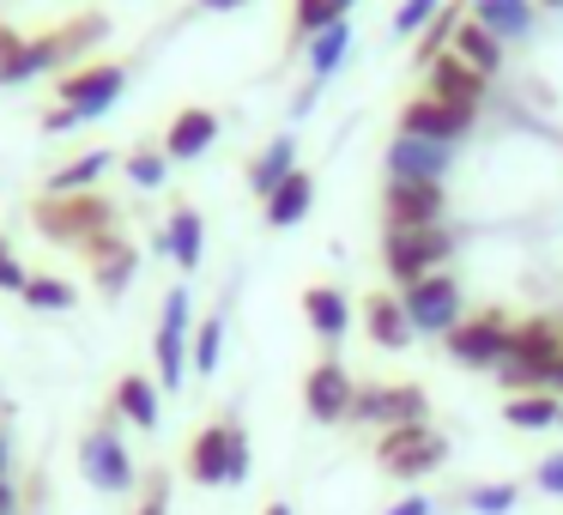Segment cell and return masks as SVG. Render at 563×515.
<instances>
[{"label":"cell","mask_w":563,"mask_h":515,"mask_svg":"<svg viewBox=\"0 0 563 515\" xmlns=\"http://www.w3.org/2000/svg\"><path fill=\"white\" fill-rule=\"evenodd\" d=\"M558 358H563V328H558V321H551V316L521 321V328H515L509 358L497 364V382L509 394H539V388H551V376H558Z\"/></svg>","instance_id":"cell-1"},{"label":"cell","mask_w":563,"mask_h":515,"mask_svg":"<svg viewBox=\"0 0 563 515\" xmlns=\"http://www.w3.org/2000/svg\"><path fill=\"white\" fill-rule=\"evenodd\" d=\"M103 37H110V19H103V13H79V19H67V25L43 31V37H31V43H25V55H19L13 86H19V79H31V74H49V67L79 62V55L98 50Z\"/></svg>","instance_id":"cell-2"},{"label":"cell","mask_w":563,"mask_h":515,"mask_svg":"<svg viewBox=\"0 0 563 515\" xmlns=\"http://www.w3.org/2000/svg\"><path fill=\"white\" fill-rule=\"evenodd\" d=\"M37 231L49 237V243L86 249L91 237L115 231V207L103 195H49V200H37Z\"/></svg>","instance_id":"cell-3"},{"label":"cell","mask_w":563,"mask_h":515,"mask_svg":"<svg viewBox=\"0 0 563 515\" xmlns=\"http://www.w3.org/2000/svg\"><path fill=\"white\" fill-rule=\"evenodd\" d=\"M454 255V231L449 224H418V231H388V243H382V261H388V273L406 285H418L424 273H442V261Z\"/></svg>","instance_id":"cell-4"},{"label":"cell","mask_w":563,"mask_h":515,"mask_svg":"<svg viewBox=\"0 0 563 515\" xmlns=\"http://www.w3.org/2000/svg\"><path fill=\"white\" fill-rule=\"evenodd\" d=\"M400 304H406L412 333H442V340H449V333L461 328V285H454V273H424L418 285L400 292Z\"/></svg>","instance_id":"cell-5"},{"label":"cell","mask_w":563,"mask_h":515,"mask_svg":"<svg viewBox=\"0 0 563 515\" xmlns=\"http://www.w3.org/2000/svg\"><path fill=\"white\" fill-rule=\"evenodd\" d=\"M515 346V321L503 316V309H485V316L461 321V328L449 333V358L466 370H497L503 358H509Z\"/></svg>","instance_id":"cell-6"},{"label":"cell","mask_w":563,"mask_h":515,"mask_svg":"<svg viewBox=\"0 0 563 515\" xmlns=\"http://www.w3.org/2000/svg\"><path fill=\"white\" fill-rule=\"evenodd\" d=\"M152 352H158V382L164 388H183L188 364H195V346H188V292L176 285L170 297H164V316H158V340H152Z\"/></svg>","instance_id":"cell-7"},{"label":"cell","mask_w":563,"mask_h":515,"mask_svg":"<svg viewBox=\"0 0 563 515\" xmlns=\"http://www.w3.org/2000/svg\"><path fill=\"white\" fill-rule=\"evenodd\" d=\"M442 461H449V442H442L430 425H400V430L382 437V467H388L394 479H418V473H430V467H442Z\"/></svg>","instance_id":"cell-8"},{"label":"cell","mask_w":563,"mask_h":515,"mask_svg":"<svg viewBox=\"0 0 563 515\" xmlns=\"http://www.w3.org/2000/svg\"><path fill=\"white\" fill-rule=\"evenodd\" d=\"M79 473L98 491H134V461H128V442L115 437V425H98L79 442Z\"/></svg>","instance_id":"cell-9"},{"label":"cell","mask_w":563,"mask_h":515,"mask_svg":"<svg viewBox=\"0 0 563 515\" xmlns=\"http://www.w3.org/2000/svg\"><path fill=\"white\" fill-rule=\"evenodd\" d=\"M122 86H128V67L98 62V67H79V74L62 79V103L79 116V122H91V116H103L115 98H122Z\"/></svg>","instance_id":"cell-10"},{"label":"cell","mask_w":563,"mask_h":515,"mask_svg":"<svg viewBox=\"0 0 563 515\" xmlns=\"http://www.w3.org/2000/svg\"><path fill=\"white\" fill-rule=\"evenodd\" d=\"M442 183H406V176H388V195H382V212H388V231H418V224H442Z\"/></svg>","instance_id":"cell-11"},{"label":"cell","mask_w":563,"mask_h":515,"mask_svg":"<svg viewBox=\"0 0 563 515\" xmlns=\"http://www.w3.org/2000/svg\"><path fill=\"white\" fill-rule=\"evenodd\" d=\"M424 413H430V401H424V388H412V382H400V388H357V401H352V418L388 425V430L424 425Z\"/></svg>","instance_id":"cell-12"},{"label":"cell","mask_w":563,"mask_h":515,"mask_svg":"<svg viewBox=\"0 0 563 515\" xmlns=\"http://www.w3.org/2000/svg\"><path fill=\"white\" fill-rule=\"evenodd\" d=\"M400 134H418V140H437V146H454V140L473 134V110H454V103H437L424 91V98H412L400 110Z\"/></svg>","instance_id":"cell-13"},{"label":"cell","mask_w":563,"mask_h":515,"mask_svg":"<svg viewBox=\"0 0 563 515\" xmlns=\"http://www.w3.org/2000/svg\"><path fill=\"white\" fill-rule=\"evenodd\" d=\"M352 401H357V388H352V376H345V364H316L309 370V382H303V406H309V418H321V425H333V418H352Z\"/></svg>","instance_id":"cell-14"},{"label":"cell","mask_w":563,"mask_h":515,"mask_svg":"<svg viewBox=\"0 0 563 515\" xmlns=\"http://www.w3.org/2000/svg\"><path fill=\"white\" fill-rule=\"evenodd\" d=\"M454 146H437V140H418V134H394L388 146V176H406V183H442Z\"/></svg>","instance_id":"cell-15"},{"label":"cell","mask_w":563,"mask_h":515,"mask_svg":"<svg viewBox=\"0 0 563 515\" xmlns=\"http://www.w3.org/2000/svg\"><path fill=\"white\" fill-rule=\"evenodd\" d=\"M485 86H490V79L473 74L461 55H437V62H430V98H437V103H454V110H473L478 116Z\"/></svg>","instance_id":"cell-16"},{"label":"cell","mask_w":563,"mask_h":515,"mask_svg":"<svg viewBox=\"0 0 563 515\" xmlns=\"http://www.w3.org/2000/svg\"><path fill=\"white\" fill-rule=\"evenodd\" d=\"M86 255H91V273H98V292L103 297H122L128 285H134L140 255H134V243H128V237L103 231V237H91V243H86Z\"/></svg>","instance_id":"cell-17"},{"label":"cell","mask_w":563,"mask_h":515,"mask_svg":"<svg viewBox=\"0 0 563 515\" xmlns=\"http://www.w3.org/2000/svg\"><path fill=\"white\" fill-rule=\"evenodd\" d=\"M212 140H219V116H212V110H183L170 122V134H164V158H176V164L200 158Z\"/></svg>","instance_id":"cell-18"},{"label":"cell","mask_w":563,"mask_h":515,"mask_svg":"<svg viewBox=\"0 0 563 515\" xmlns=\"http://www.w3.org/2000/svg\"><path fill=\"white\" fill-rule=\"evenodd\" d=\"M309 200H316V176H309V171H291L267 200H261V207H267V224H273V231H291V224L309 212Z\"/></svg>","instance_id":"cell-19"},{"label":"cell","mask_w":563,"mask_h":515,"mask_svg":"<svg viewBox=\"0 0 563 515\" xmlns=\"http://www.w3.org/2000/svg\"><path fill=\"white\" fill-rule=\"evenodd\" d=\"M449 55H461V62L466 67H473V74H497V67H503V43L497 37H490V31L485 25H478V19L473 13H466L461 19V31H454V43H449Z\"/></svg>","instance_id":"cell-20"},{"label":"cell","mask_w":563,"mask_h":515,"mask_svg":"<svg viewBox=\"0 0 563 515\" xmlns=\"http://www.w3.org/2000/svg\"><path fill=\"white\" fill-rule=\"evenodd\" d=\"M303 316H309V328H316L328 346L352 328V304H345L333 285H309V292H303Z\"/></svg>","instance_id":"cell-21"},{"label":"cell","mask_w":563,"mask_h":515,"mask_svg":"<svg viewBox=\"0 0 563 515\" xmlns=\"http://www.w3.org/2000/svg\"><path fill=\"white\" fill-rule=\"evenodd\" d=\"M473 19L497 43H509V37H527V25H533V0H473Z\"/></svg>","instance_id":"cell-22"},{"label":"cell","mask_w":563,"mask_h":515,"mask_svg":"<svg viewBox=\"0 0 563 515\" xmlns=\"http://www.w3.org/2000/svg\"><path fill=\"white\" fill-rule=\"evenodd\" d=\"M364 321H369V340L388 346V352L412 346V321H406V304H400V297H369V304H364Z\"/></svg>","instance_id":"cell-23"},{"label":"cell","mask_w":563,"mask_h":515,"mask_svg":"<svg viewBox=\"0 0 563 515\" xmlns=\"http://www.w3.org/2000/svg\"><path fill=\"white\" fill-rule=\"evenodd\" d=\"M291 171H297V140H291V134H279V140H273V146L255 158V164H249V188H255V195L267 200L273 188H279L285 176H291Z\"/></svg>","instance_id":"cell-24"},{"label":"cell","mask_w":563,"mask_h":515,"mask_svg":"<svg viewBox=\"0 0 563 515\" xmlns=\"http://www.w3.org/2000/svg\"><path fill=\"white\" fill-rule=\"evenodd\" d=\"M115 413H128V425H140V430H158V382L122 376V388H115Z\"/></svg>","instance_id":"cell-25"},{"label":"cell","mask_w":563,"mask_h":515,"mask_svg":"<svg viewBox=\"0 0 563 515\" xmlns=\"http://www.w3.org/2000/svg\"><path fill=\"white\" fill-rule=\"evenodd\" d=\"M558 413H563V401L558 394H509V406H503V418H509L515 430H551L558 425Z\"/></svg>","instance_id":"cell-26"},{"label":"cell","mask_w":563,"mask_h":515,"mask_svg":"<svg viewBox=\"0 0 563 515\" xmlns=\"http://www.w3.org/2000/svg\"><path fill=\"white\" fill-rule=\"evenodd\" d=\"M200 243H207V231H200V212H195V207H176L170 231H164V249L176 255V267H200Z\"/></svg>","instance_id":"cell-27"},{"label":"cell","mask_w":563,"mask_h":515,"mask_svg":"<svg viewBox=\"0 0 563 515\" xmlns=\"http://www.w3.org/2000/svg\"><path fill=\"white\" fill-rule=\"evenodd\" d=\"M110 152H86V158H74V164H62V171L49 176V195H91V183H98L103 171H110Z\"/></svg>","instance_id":"cell-28"},{"label":"cell","mask_w":563,"mask_h":515,"mask_svg":"<svg viewBox=\"0 0 563 515\" xmlns=\"http://www.w3.org/2000/svg\"><path fill=\"white\" fill-rule=\"evenodd\" d=\"M188 473H195V485H224V425L200 430V442H195V461H188Z\"/></svg>","instance_id":"cell-29"},{"label":"cell","mask_w":563,"mask_h":515,"mask_svg":"<svg viewBox=\"0 0 563 515\" xmlns=\"http://www.w3.org/2000/svg\"><path fill=\"white\" fill-rule=\"evenodd\" d=\"M357 0H297V31H303V37H321V31L328 25H345V13H352Z\"/></svg>","instance_id":"cell-30"},{"label":"cell","mask_w":563,"mask_h":515,"mask_svg":"<svg viewBox=\"0 0 563 515\" xmlns=\"http://www.w3.org/2000/svg\"><path fill=\"white\" fill-rule=\"evenodd\" d=\"M461 19H466V7H442L437 19L424 25V37H418V62H437V55H449V43H454V31H461Z\"/></svg>","instance_id":"cell-31"},{"label":"cell","mask_w":563,"mask_h":515,"mask_svg":"<svg viewBox=\"0 0 563 515\" xmlns=\"http://www.w3.org/2000/svg\"><path fill=\"white\" fill-rule=\"evenodd\" d=\"M345 50H352V25H328L321 37H309V67H316V79H328L333 67L345 62Z\"/></svg>","instance_id":"cell-32"},{"label":"cell","mask_w":563,"mask_h":515,"mask_svg":"<svg viewBox=\"0 0 563 515\" xmlns=\"http://www.w3.org/2000/svg\"><path fill=\"white\" fill-rule=\"evenodd\" d=\"M19 297H25L31 309H67V304H74V285H67V280H49V273H31Z\"/></svg>","instance_id":"cell-33"},{"label":"cell","mask_w":563,"mask_h":515,"mask_svg":"<svg viewBox=\"0 0 563 515\" xmlns=\"http://www.w3.org/2000/svg\"><path fill=\"white\" fill-rule=\"evenodd\" d=\"M219 352H224V316H207L200 321V333H195V370L200 376H212V370H219Z\"/></svg>","instance_id":"cell-34"},{"label":"cell","mask_w":563,"mask_h":515,"mask_svg":"<svg viewBox=\"0 0 563 515\" xmlns=\"http://www.w3.org/2000/svg\"><path fill=\"white\" fill-rule=\"evenodd\" d=\"M249 479V437L243 425H224V485H243Z\"/></svg>","instance_id":"cell-35"},{"label":"cell","mask_w":563,"mask_h":515,"mask_svg":"<svg viewBox=\"0 0 563 515\" xmlns=\"http://www.w3.org/2000/svg\"><path fill=\"white\" fill-rule=\"evenodd\" d=\"M466 509L473 515H509L515 509V485H473L466 491Z\"/></svg>","instance_id":"cell-36"},{"label":"cell","mask_w":563,"mask_h":515,"mask_svg":"<svg viewBox=\"0 0 563 515\" xmlns=\"http://www.w3.org/2000/svg\"><path fill=\"white\" fill-rule=\"evenodd\" d=\"M437 13H442V0H400V13H394V37H412V31H424Z\"/></svg>","instance_id":"cell-37"},{"label":"cell","mask_w":563,"mask_h":515,"mask_svg":"<svg viewBox=\"0 0 563 515\" xmlns=\"http://www.w3.org/2000/svg\"><path fill=\"white\" fill-rule=\"evenodd\" d=\"M164 171H170V158H164V152H134V158H128V176H134L140 188H158Z\"/></svg>","instance_id":"cell-38"},{"label":"cell","mask_w":563,"mask_h":515,"mask_svg":"<svg viewBox=\"0 0 563 515\" xmlns=\"http://www.w3.org/2000/svg\"><path fill=\"white\" fill-rule=\"evenodd\" d=\"M25 43H31V37H19L13 25H0V86H13V74H19V55H25Z\"/></svg>","instance_id":"cell-39"},{"label":"cell","mask_w":563,"mask_h":515,"mask_svg":"<svg viewBox=\"0 0 563 515\" xmlns=\"http://www.w3.org/2000/svg\"><path fill=\"white\" fill-rule=\"evenodd\" d=\"M140 515H170V479L164 473L146 479V503H140Z\"/></svg>","instance_id":"cell-40"},{"label":"cell","mask_w":563,"mask_h":515,"mask_svg":"<svg viewBox=\"0 0 563 515\" xmlns=\"http://www.w3.org/2000/svg\"><path fill=\"white\" fill-rule=\"evenodd\" d=\"M25 280H31V273L13 261V249L0 243V292H25Z\"/></svg>","instance_id":"cell-41"},{"label":"cell","mask_w":563,"mask_h":515,"mask_svg":"<svg viewBox=\"0 0 563 515\" xmlns=\"http://www.w3.org/2000/svg\"><path fill=\"white\" fill-rule=\"evenodd\" d=\"M533 479H539V491H551V497H563V454H545Z\"/></svg>","instance_id":"cell-42"},{"label":"cell","mask_w":563,"mask_h":515,"mask_svg":"<svg viewBox=\"0 0 563 515\" xmlns=\"http://www.w3.org/2000/svg\"><path fill=\"white\" fill-rule=\"evenodd\" d=\"M43 128H49V134H62V128H79V116L67 110V103H55V110H49V122H43Z\"/></svg>","instance_id":"cell-43"},{"label":"cell","mask_w":563,"mask_h":515,"mask_svg":"<svg viewBox=\"0 0 563 515\" xmlns=\"http://www.w3.org/2000/svg\"><path fill=\"white\" fill-rule=\"evenodd\" d=\"M388 515H437V503H430V497H406V503H394Z\"/></svg>","instance_id":"cell-44"},{"label":"cell","mask_w":563,"mask_h":515,"mask_svg":"<svg viewBox=\"0 0 563 515\" xmlns=\"http://www.w3.org/2000/svg\"><path fill=\"white\" fill-rule=\"evenodd\" d=\"M0 509H13V491H7V437H0Z\"/></svg>","instance_id":"cell-45"},{"label":"cell","mask_w":563,"mask_h":515,"mask_svg":"<svg viewBox=\"0 0 563 515\" xmlns=\"http://www.w3.org/2000/svg\"><path fill=\"white\" fill-rule=\"evenodd\" d=\"M207 13H231V7H249V0H200Z\"/></svg>","instance_id":"cell-46"},{"label":"cell","mask_w":563,"mask_h":515,"mask_svg":"<svg viewBox=\"0 0 563 515\" xmlns=\"http://www.w3.org/2000/svg\"><path fill=\"white\" fill-rule=\"evenodd\" d=\"M551 388H558V394H563V358H558V376H551Z\"/></svg>","instance_id":"cell-47"},{"label":"cell","mask_w":563,"mask_h":515,"mask_svg":"<svg viewBox=\"0 0 563 515\" xmlns=\"http://www.w3.org/2000/svg\"><path fill=\"white\" fill-rule=\"evenodd\" d=\"M267 515H291V509H285V503H273V509H267Z\"/></svg>","instance_id":"cell-48"},{"label":"cell","mask_w":563,"mask_h":515,"mask_svg":"<svg viewBox=\"0 0 563 515\" xmlns=\"http://www.w3.org/2000/svg\"><path fill=\"white\" fill-rule=\"evenodd\" d=\"M545 7H563V0H545Z\"/></svg>","instance_id":"cell-49"},{"label":"cell","mask_w":563,"mask_h":515,"mask_svg":"<svg viewBox=\"0 0 563 515\" xmlns=\"http://www.w3.org/2000/svg\"><path fill=\"white\" fill-rule=\"evenodd\" d=\"M0 515H13V509H0Z\"/></svg>","instance_id":"cell-50"},{"label":"cell","mask_w":563,"mask_h":515,"mask_svg":"<svg viewBox=\"0 0 563 515\" xmlns=\"http://www.w3.org/2000/svg\"><path fill=\"white\" fill-rule=\"evenodd\" d=\"M558 425H563V413H558Z\"/></svg>","instance_id":"cell-51"}]
</instances>
